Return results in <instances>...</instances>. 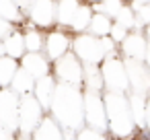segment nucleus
<instances>
[{
    "label": "nucleus",
    "mask_w": 150,
    "mask_h": 140,
    "mask_svg": "<svg viewBox=\"0 0 150 140\" xmlns=\"http://www.w3.org/2000/svg\"><path fill=\"white\" fill-rule=\"evenodd\" d=\"M50 115H54L56 122L62 128L82 130L86 126V119H84V89L58 82Z\"/></svg>",
    "instance_id": "f257e3e1"
},
{
    "label": "nucleus",
    "mask_w": 150,
    "mask_h": 140,
    "mask_svg": "<svg viewBox=\"0 0 150 140\" xmlns=\"http://www.w3.org/2000/svg\"><path fill=\"white\" fill-rule=\"evenodd\" d=\"M105 107H107V119H109V134L117 140L132 138L138 130V124L132 113L129 95L127 93H113L105 91Z\"/></svg>",
    "instance_id": "f03ea898"
},
{
    "label": "nucleus",
    "mask_w": 150,
    "mask_h": 140,
    "mask_svg": "<svg viewBox=\"0 0 150 140\" xmlns=\"http://www.w3.org/2000/svg\"><path fill=\"white\" fill-rule=\"evenodd\" d=\"M119 45L111 39V37H97L91 33H80L74 37V45L72 52L82 60L84 66L93 64V66H101L105 62V58L109 54H113Z\"/></svg>",
    "instance_id": "7ed1b4c3"
},
{
    "label": "nucleus",
    "mask_w": 150,
    "mask_h": 140,
    "mask_svg": "<svg viewBox=\"0 0 150 140\" xmlns=\"http://www.w3.org/2000/svg\"><path fill=\"white\" fill-rule=\"evenodd\" d=\"M101 70H103V78H105V91H113V93H129L132 91L125 58L119 54V48L105 58V62L101 64Z\"/></svg>",
    "instance_id": "20e7f679"
},
{
    "label": "nucleus",
    "mask_w": 150,
    "mask_h": 140,
    "mask_svg": "<svg viewBox=\"0 0 150 140\" xmlns=\"http://www.w3.org/2000/svg\"><path fill=\"white\" fill-rule=\"evenodd\" d=\"M54 76L58 78V82L84 89V64L74 52H68L54 62Z\"/></svg>",
    "instance_id": "39448f33"
},
{
    "label": "nucleus",
    "mask_w": 150,
    "mask_h": 140,
    "mask_svg": "<svg viewBox=\"0 0 150 140\" xmlns=\"http://www.w3.org/2000/svg\"><path fill=\"white\" fill-rule=\"evenodd\" d=\"M45 109L43 105L37 101V97L33 93L21 95V113H19V134L25 136H33V132L39 128V124L45 117Z\"/></svg>",
    "instance_id": "423d86ee"
},
{
    "label": "nucleus",
    "mask_w": 150,
    "mask_h": 140,
    "mask_svg": "<svg viewBox=\"0 0 150 140\" xmlns=\"http://www.w3.org/2000/svg\"><path fill=\"white\" fill-rule=\"evenodd\" d=\"M25 17L41 31H50L58 25V0H29Z\"/></svg>",
    "instance_id": "0eeeda50"
},
{
    "label": "nucleus",
    "mask_w": 150,
    "mask_h": 140,
    "mask_svg": "<svg viewBox=\"0 0 150 140\" xmlns=\"http://www.w3.org/2000/svg\"><path fill=\"white\" fill-rule=\"evenodd\" d=\"M84 119L88 128L109 132V119H107V107H105L103 93L84 89Z\"/></svg>",
    "instance_id": "6e6552de"
},
{
    "label": "nucleus",
    "mask_w": 150,
    "mask_h": 140,
    "mask_svg": "<svg viewBox=\"0 0 150 140\" xmlns=\"http://www.w3.org/2000/svg\"><path fill=\"white\" fill-rule=\"evenodd\" d=\"M74 37L76 35L70 29H64V27H54V29L45 31V48H43V54L52 62L60 60L62 56H66L68 52H72Z\"/></svg>",
    "instance_id": "1a4fd4ad"
},
{
    "label": "nucleus",
    "mask_w": 150,
    "mask_h": 140,
    "mask_svg": "<svg viewBox=\"0 0 150 140\" xmlns=\"http://www.w3.org/2000/svg\"><path fill=\"white\" fill-rule=\"evenodd\" d=\"M19 113H21V95L13 89L0 91V126L19 134Z\"/></svg>",
    "instance_id": "9d476101"
},
{
    "label": "nucleus",
    "mask_w": 150,
    "mask_h": 140,
    "mask_svg": "<svg viewBox=\"0 0 150 140\" xmlns=\"http://www.w3.org/2000/svg\"><path fill=\"white\" fill-rule=\"evenodd\" d=\"M127 76H129V93L150 95V68L144 60H125Z\"/></svg>",
    "instance_id": "9b49d317"
},
{
    "label": "nucleus",
    "mask_w": 150,
    "mask_h": 140,
    "mask_svg": "<svg viewBox=\"0 0 150 140\" xmlns=\"http://www.w3.org/2000/svg\"><path fill=\"white\" fill-rule=\"evenodd\" d=\"M146 52H148V39L144 29H134L129 31V35L119 43V54L125 60H146Z\"/></svg>",
    "instance_id": "f8f14e48"
},
{
    "label": "nucleus",
    "mask_w": 150,
    "mask_h": 140,
    "mask_svg": "<svg viewBox=\"0 0 150 140\" xmlns=\"http://www.w3.org/2000/svg\"><path fill=\"white\" fill-rule=\"evenodd\" d=\"M21 66L33 78H43L47 74H54V62L43 52H27L21 58Z\"/></svg>",
    "instance_id": "ddd939ff"
},
{
    "label": "nucleus",
    "mask_w": 150,
    "mask_h": 140,
    "mask_svg": "<svg viewBox=\"0 0 150 140\" xmlns=\"http://www.w3.org/2000/svg\"><path fill=\"white\" fill-rule=\"evenodd\" d=\"M56 89H58V78L54 74H47L43 78H37V82H35L33 95L43 105L45 113H50V109H52V103H54V97H56Z\"/></svg>",
    "instance_id": "4468645a"
},
{
    "label": "nucleus",
    "mask_w": 150,
    "mask_h": 140,
    "mask_svg": "<svg viewBox=\"0 0 150 140\" xmlns=\"http://www.w3.org/2000/svg\"><path fill=\"white\" fill-rule=\"evenodd\" d=\"M33 140H64V128L56 122L54 115H45L43 122L39 124V128L33 132L31 136Z\"/></svg>",
    "instance_id": "2eb2a0df"
},
{
    "label": "nucleus",
    "mask_w": 150,
    "mask_h": 140,
    "mask_svg": "<svg viewBox=\"0 0 150 140\" xmlns=\"http://www.w3.org/2000/svg\"><path fill=\"white\" fill-rule=\"evenodd\" d=\"M82 4V0H58V25L72 31V23L78 15V9Z\"/></svg>",
    "instance_id": "dca6fc26"
},
{
    "label": "nucleus",
    "mask_w": 150,
    "mask_h": 140,
    "mask_svg": "<svg viewBox=\"0 0 150 140\" xmlns=\"http://www.w3.org/2000/svg\"><path fill=\"white\" fill-rule=\"evenodd\" d=\"M23 35H25L27 52H43V48H45V31L37 29L29 19L23 25Z\"/></svg>",
    "instance_id": "f3484780"
},
{
    "label": "nucleus",
    "mask_w": 150,
    "mask_h": 140,
    "mask_svg": "<svg viewBox=\"0 0 150 140\" xmlns=\"http://www.w3.org/2000/svg\"><path fill=\"white\" fill-rule=\"evenodd\" d=\"M0 17H4L11 23H15V29H19V31H23V25L27 23L25 13L21 11V6L15 0H0Z\"/></svg>",
    "instance_id": "a211bd4d"
},
{
    "label": "nucleus",
    "mask_w": 150,
    "mask_h": 140,
    "mask_svg": "<svg viewBox=\"0 0 150 140\" xmlns=\"http://www.w3.org/2000/svg\"><path fill=\"white\" fill-rule=\"evenodd\" d=\"M111 31H113V19H111L109 15H105V13L95 11L86 33L97 35V37H111Z\"/></svg>",
    "instance_id": "6ab92c4d"
},
{
    "label": "nucleus",
    "mask_w": 150,
    "mask_h": 140,
    "mask_svg": "<svg viewBox=\"0 0 150 140\" xmlns=\"http://www.w3.org/2000/svg\"><path fill=\"white\" fill-rule=\"evenodd\" d=\"M4 48H6V56H11V58H15V60L21 62V58L27 54V45H25V35H23V31L15 29V31L4 39Z\"/></svg>",
    "instance_id": "aec40b11"
},
{
    "label": "nucleus",
    "mask_w": 150,
    "mask_h": 140,
    "mask_svg": "<svg viewBox=\"0 0 150 140\" xmlns=\"http://www.w3.org/2000/svg\"><path fill=\"white\" fill-rule=\"evenodd\" d=\"M21 68V62L11 58V56H4V58H0V87L2 89H11L13 85V78L17 76Z\"/></svg>",
    "instance_id": "412c9836"
},
{
    "label": "nucleus",
    "mask_w": 150,
    "mask_h": 140,
    "mask_svg": "<svg viewBox=\"0 0 150 140\" xmlns=\"http://www.w3.org/2000/svg\"><path fill=\"white\" fill-rule=\"evenodd\" d=\"M93 15H95L93 4L88 2V0H82V4H80V9H78V15H76V19H74V23H72V33H74V35L86 33Z\"/></svg>",
    "instance_id": "4be33fe9"
},
{
    "label": "nucleus",
    "mask_w": 150,
    "mask_h": 140,
    "mask_svg": "<svg viewBox=\"0 0 150 140\" xmlns=\"http://www.w3.org/2000/svg\"><path fill=\"white\" fill-rule=\"evenodd\" d=\"M84 89L105 93V78H103L101 66H93V64L84 66Z\"/></svg>",
    "instance_id": "5701e85b"
},
{
    "label": "nucleus",
    "mask_w": 150,
    "mask_h": 140,
    "mask_svg": "<svg viewBox=\"0 0 150 140\" xmlns=\"http://www.w3.org/2000/svg\"><path fill=\"white\" fill-rule=\"evenodd\" d=\"M35 82H37V78H33V76L21 66L19 72H17V76L13 78L11 89L17 91L19 95H27V93H33V91H35Z\"/></svg>",
    "instance_id": "b1692460"
},
{
    "label": "nucleus",
    "mask_w": 150,
    "mask_h": 140,
    "mask_svg": "<svg viewBox=\"0 0 150 140\" xmlns=\"http://www.w3.org/2000/svg\"><path fill=\"white\" fill-rule=\"evenodd\" d=\"M113 136L109 132H101V130H95V128H88L84 126L80 132H78V140H111Z\"/></svg>",
    "instance_id": "393cba45"
},
{
    "label": "nucleus",
    "mask_w": 150,
    "mask_h": 140,
    "mask_svg": "<svg viewBox=\"0 0 150 140\" xmlns=\"http://www.w3.org/2000/svg\"><path fill=\"white\" fill-rule=\"evenodd\" d=\"M13 31H15V23H11L4 17H0V39H6Z\"/></svg>",
    "instance_id": "a878e982"
},
{
    "label": "nucleus",
    "mask_w": 150,
    "mask_h": 140,
    "mask_svg": "<svg viewBox=\"0 0 150 140\" xmlns=\"http://www.w3.org/2000/svg\"><path fill=\"white\" fill-rule=\"evenodd\" d=\"M0 140H17V134L0 126Z\"/></svg>",
    "instance_id": "bb28decb"
},
{
    "label": "nucleus",
    "mask_w": 150,
    "mask_h": 140,
    "mask_svg": "<svg viewBox=\"0 0 150 140\" xmlns=\"http://www.w3.org/2000/svg\"><path fill=\"white\" fill-rule=\"evenodd\" d=\"M146 128L150 130V95L146 99Z\"/></svg>",
    "instance_id": "cd10ccee"
},
{
    "label": "nucleus",
    "mask_w": 150,
    "mask_h": 140,
    "mask_svg": "<svg viewBox=\"0 0 150 140\" xmlns=\"http://www.w3.org/2000/svg\"><path fill=\"white\" fill-rule=\"evenodd\" d=\"M15 2H17V4L21 6V11L25 13V9H27V4H29V0H15Z\"/></svg>",
    "instance_id": "c85d7f7f"
},
{
    "label": "nucleus",
    "mask_w": 150,
    "mask_h": 140,
    "mask_svg": "<svg viewBox=\"0 0 150 140\" xmlns=\"http://www.w3.org/2000/svg\"><path fill=\"white\" fill-rule=\"evenodd\" d=\"M6 56V48H4V39H0V58Z\"/></svg>",
    "instance_id": "c756f323"
},
{
    "label": "nucleus",
    "mask_w": 150,
    "mask_h": 140,
    "mask_svg": "<svg viewBox=\"0 0 150 140\" xmlns=\"http://www.w3.org/2000/svg\"><path fill=\"white\" fill-rule=\"evenodd\" d=\"M144 62H146V66L150 68V43H148V52H146V60H144Z\"/></svg>",
    "instance_id": "7c9ffc66"
},
{
    "label": "nucleus",
    "mask_w": 150,
    "mask_h": 140,
    "mask_svg": "<svg viewBox=\"0 0 150 140\" xmlns=\"http://www.w3.org/2000/svg\"><path fill=\"white\" fill-rule=\"evenodd\" d=\"M17 140H33L31 136H25V134H17Z\"/></svg>",
    "instance_id": "2f4dec72"
},
{
    "label": "nucleus",
    "mask_w": 150,
    "mask_h": 140,
    "mask_svg": "<svg viewBox=\"0 0 150 140\" xmlns=\"http://www.w3.org/2000/svg\"><path fill=\"white\" fill-rule=\"evenodd\" d=\"M144 33H146V39H148V43H150V25L144 29Z\"/></svg>",
    "instance_id": "473e14b6"
},
{
    "label": "nucleus",
    "mask_w": 150,
    "mask_h": 140,
    "mask_svg": "<svg viewBox=\"0 0 150 140\" xmlns=\"http://www.w3.org/2000/svg\"><path fill=\"white\" fill-rule=\"evenodd\" d=\"M91 4H97V2H103V0H88Z\"/></svg>",
    "instance_id": "72a5a7b5"
},
{
    "label": "nucleus",
    "mask_w": 150,
    "mask_h": 140,
    "mask_svg": "<svg viewBox=\"0 0 150 140\" xmlns=\"http://www.w3.org/2000/svg\"><path fill=\"white\" fill-rule=\"evenodd\" d=\"M123 2H127V4H132V2H134V0H123Z\"/></svg>",
    "instance_id": "f704fd0d"
},
{
    "label": "nucleus",
    "mask_w": 150,
    "mask_h": 140,
    "mask_svg": "<svg viewBox=\"0 0 150 140\" xmlns=\"http://www.w3.org/2000/svg\"><path fill=\"white\" fill-rule=\"evenodd\" d=\"M0 91H2V87H0Z\"/></svg>",
    "instance_id": "c9c22d12"
}]
</instances>
